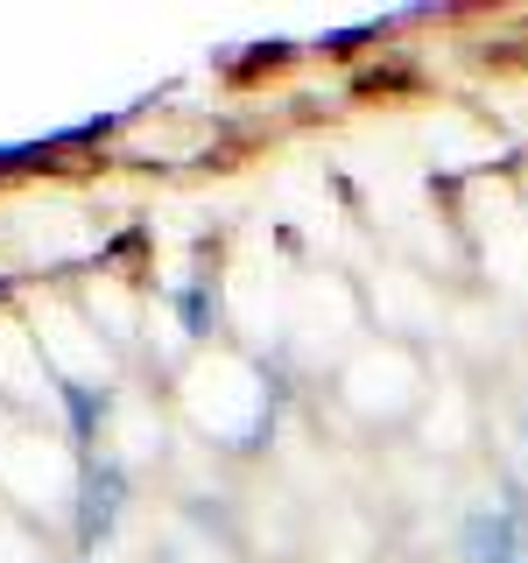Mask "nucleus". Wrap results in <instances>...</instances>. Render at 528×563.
Wrapping results in <instances>:
<instances>
[{
    "mask_svg": "<svg viewBox=\"0 0 528 563\" xmlns=\"http://www.w3.org/2000/svg\"><path fill=\"white\" fill-rule=\"evenodd\" d=\"M528 515L515 500H480L465 507V521H458V556L465 563H521L528 556Z\"/></svg>",
    "mask_w": 528,
    "mask_h": 563,
    "instance_id": "2",
    "label": "nucleus"
},
{
    "mask_svg": "<svg viewBox=\"0 0 528 563\" xmlns=\"http://www.w3.org/2000/svg\"><path fill=\"white\" fill-rule=\"evenodd\" d=\"M176 303H184V324H190V339H211V317H219V303H211V282H190V289L176 296Z\"/></svg>",
    "mask_w": 528,
    "mask_h": 563,
    "instance_id": "3",
    "label": "nucleus"
},
{
    "mask_svg": "<svg viewBox=\"0 0 528 563\" xmlns=\"http://www.w3.org/2000/svg\"><path fill=\"white\" fill-rule=\"evenodd\" d=\"M120 515H128V465L113 451L85 457L78 465V550H99L120 528Z\"/></svg>",
    "mask_w": 528,
    "mask_h": 563,
    "instance_id": "1",
    "label": "nucleus"
}]
</instances>
